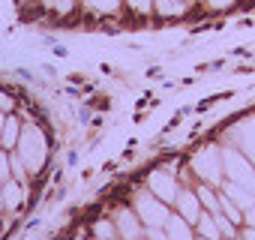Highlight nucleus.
<instances>
[{"label": "nucleus", "instance_id": "ddd939ff", "mask_svg": "<svg viewBox=\"0 0 255 240\" xmlns=\"http://www.w3.org/2000/svg\"><path fill=\"white\" fill-rule=\"evenodd\" d=\"M219 210L228 216V222H231V225H240V222H243V210H240V207H237V204L225 195V192L219 195Z\"/></svg>", "mask_w": 255, "mask_h": 240}, {"label": "nucleus", "instance_id": "f8f14e48", "mask_svg": "<svg viewBox=\"0 0 255 240\" xmlns=\"http://www.w3.org/2000/svg\"><path fill=\"white\" fill-rule=\"evenodd\" d=\"M195 225H198L201 237H207V240H216V237H219V222H216V216H213V213H201Z\"/></svg>", "mask_w": 255, "mask_h": 240}, {"label": "nucleus", "instance_id": "20e7f679", "mask_svg": "<svg viewBox=\"0 0 255 240\" xmlns=\"http://www.w3.org/2000/svg\"><path fill=\"white\" fill-rule=\"evenodd\" d=\"M195 171H198V177L216 183V180H219V171H222V150H216V147L201 150V153L195 156Z\"/></svg>", "mask_w": 255, "mask_h": 240}, {"label": "nucleus", "instance_id": "412c9836", "mask_svg": "<svg viewBox=\"0 0 255 240\" xmlns=\"http://www.w3.org/2000/svg\"><path fill=\"white\" fill-rule=\"evenodd\" d=\"M147 240H168L162 228H147Z\"/></svg>", "mask_w": 255, "mask_h": 240}, {"label": "nucleus", "instance_id": "f03ea898", "mask_svg": "<svg viewBox=\"0 0 255 240\" xmlns=\"http://www.w3.org/2000/svg\"><path fill=\"white\" fill-rule=\"evenodd\" d=\"M222 168H225V177L228 183H237V186H246L255 192V168L249 165V159L237 150H222Z\"/></svg>", "mask_w": 255, "mask_h": 240}, {"label": "nucleus", "instance_id": "9d476101", "mask_svg": "<svg viewBox=\"0 0 255 240\" xmlns=\"http://www.w3.org/2000/svg\"><path fill=\"white\" fill-rule=\"evenodd\" d=\"M3 186V201H6V210L9 213H15L21 204H24V183H18V180H6V183H0Z\"/></svg>", "mask_w": 255, "mask_h": 240}, {"label": "nucleus", "instance_id": "4468645a", "mask_svg": "<svg viewBox=\"0 0 255 240\" xmlns=\"http://www.w3.org/2000/svg\"><path fill=\"white\" fill-rule=\"evenodd\" d=\"M153 9L159 15H177L186 9V0H153Z\"/></svg>", "mask_w": 255, "mask_h": 240}, {"label": "nucleus", "instance_id": "aec40b11", "mask_svg": "<svg viewBox=\"0 0 255 240\" xmlns=\"http://www.w3.org/2000/svg\"><path fill=\"white\" fill-rule=\"evenodd\" d=\"M96 234H99V240H108V237L114 234V228H111V222H96Z\"/></svg>", "mask_w": 255, "mask_h": 240}, {"label": "nucleus", "instance_id": "b1692460", "mask_svg": "<svg viewBox=\"0 0 255 240\" xmlns=\"http://www.w3.org/2000/svg\"><path fill=\"white\" fill-rule=\"evenodd\" d=\"M3 123H6V111H0V132H3Z\"/></svg>", "mask_w": 255, "mask_h": 240}, {"label": "nucleus", "instance_id": "423d86ee", "mask_svg": "<svg viewBox=\"0 0 255 240\" xmlns=\"http://www.w3.org/2000/svg\"><path fill=\"white\" fill-rule=\"evenodd\" d=\"M141 225H144V222H141L138 213H132V210H120V213H117V231H120L123 240H138Z\"/></svg>", "mask_w": 255, "mask_h": 240}, {"label": "nucleus", "instance_id": "a211bd4d", "mask_svg": "<svg viewBox=\"0 0 255 240\" xmlns=\"http://www.w3.org/2000/svg\"><path fill=\"white\" fill-rule=\"evenodd\" d=\"M45 3H48V9H54V12L66 15V12L72 9V3H75V0H45Z\"/></svg>", "mask_w": 255, "mask_h": 240}, {"label": "nucleus", "instance_id": "a878e982", "mask_svg": "<svg viewBox=\"0 0 255 240\" xmlns=\"http://www.w3.org/2000/svg\"><path fill=\"white\" fill-rule=\"evenodd\" d=\"M246 240H255V228H246Z\"/></svg>", "mask_w": 255, "mask_h": 240}, {"label": "nucleus", "instance_id": "4be33fe9", "mask_svg": "<svg viewBox=\"0 0 255 240\" xmlns=\"http://www.w3.org/2000/svg\"><path fill=\"white\" fill-rule=\"evenodd\" d=\"M12 105H15V102H12L6 93H0V111H12Z\"/></svg>", "mask_w": 255, "mask_h": 240}, {"label": "nucleus", "instance_id": "f3484780", "mask_svg": "<svg viewBox=\"0 0 255 240\" xmlns=\"http://www.w3.org/2000/svg\"><path fill=\"white\" fill-rule=\"evenodd\" d=\"M12 177V165H9V150H0V183H6Z\"/></svg>", "mask_w": 255, "mask_h": 240}, {"label": "nucleus", "instance_id": "cd10ccee", "mask_svg": "<svg viewBox=\"0 0 255 240\" xmlns=\"http://www.w3.org/2000/svg\"><path fill=\"white\" fill-rule=\"evenodd\" d=\"M0 150H3V147H0Z\"/></svg>", "mask_w": 255, "mask_h": 240}, {"label": "nucleus", "instance_id": "7ed1b4c3", "mask_svg": "<svg viewBox=\"0 0 255 240\" xmlns=\"http://www.w3.org/2000/svg\"><path fill=\"white\" fill-rule=\"evenodd\" d=\"M135 213H138V219L147 225V228H162L165 225V219L171 216L168 213V207H165V201H159V198H153V195H138V201H135Z\"/></svg>", "mask_w": 255, "mask_h": 240}, {"label": "nucleus", "instance_id": "39448f33", "mask_svg": "<svg viewBox=\"0 0 255 240\" xmlns=\"http://www.w3.org/2000/svg\"><path fill=\"white\" fill-rule=\"evenodd\" d=\"M150 189H153V195L159 198V201H177V195H180V189H177V180L168 174V171H153V177H150Z\"/></svg>", "mask_w": 255, "mask_h": 240}, {"label": "nucleus", "instance_id": "dca6fc26", "mask_svg": "<svg viewBox=\"0 0 255 240\" xmlns=\"http://www.w3.org/2000/svg\"><path fill=\"white\" fill-rule=\"evenodd\" d=\"M195 195H198V201H204V204H207V207H210V210H213V213H216V210H219V198H216V195H213V192H210V189H207V186H201V189H198V192H195Z\"/></svg>", "mask_w": 255, "mask_h": 240}, {"label": "nucleus", "instance_id": "bb28decb", "mask_svg": "<svg viewBox=\"0 0 255 240\" xmlns=\"http://www.w3.org/2000/svg\"><path fill=\"white\" fill-rule=\"evenodd\" d=\"M201 240H207V237H201Z\"/></svg>", "mask_w": 255, "mask_h": 240}, {"label": "nucleus", "instance_id": "0eeeda50", "mask_svg": "<svg viewBox=\"0 0 255 240\" xmlns=\"http://www.w3.org/2000/svg\"><path fill=\"white\" fill-rule=\"evenodd\" d=\"M162 231H165V237H168V240H192V225H189L180 213L168 216V219H165V225H162Z\"/></svg>", "mask_w": 255, "mask_h": 240}, {"label": "nucleus", "instance_id": "2eb2a0df", "mask_svg": "<svg viewBox=\"0 0 255 240\" xmlns=\"http://www.w3.org/2000/svg\"><path fill=\"white\" fill-rule=\"evenodd\" d=\"M120 0H84V6L93 12H114Z\"/></svg>", "mask_w": 255, "mask_h": 240}, {"label": "nucleus", "instance_id": "6e6552de", "mask_svg": "<svg viewBox=\"0 0 255 240\" xmlns=\"http://www.w3.org/2000/svg\"><path fill=\"white\" fill-rule=\"evenodd\" d=\"M177 210H180V216H183L189 225H195L198 216H201V201H198V195L180 192V195H177Z\"/></svg>", "mask_w": 255, "mask_h": 240}, {"label": "nucleus", "instance_id": "6ab92c4d", "mask_svg": "<svg viewBox=\"0 0 255 240\" xmlns=\"http://www.w3.org/2000/svg\"><path fill=\"white\" fill-rule=\"evenodd\" d=\"M126 3H129L132 12H150L153 9V0H126Z\"/></svg>", "mask_w": 255, "mask_h": 240}, {"label": "nucleus", "instance_id": "1a4fd4ad", "mask_svg": "<svg viewBox=\"0 0 255 240\" xmlns=\"http://www.w3.org/2000/svg\"><path fill=\"white\" fill-rule=\"evenodd\" d=\"M222 192H225L240 210H249V207L255 204V192L246 189V186H237V183H228V180H225V183H222Z\"/></svg>", "mask_w": 255, "mask_h": 240}, {"label": "nucleus", "instance_id": "f257e3e1", "mask_svg": "<svg viewBox=\"0 0 255 240\" xmlns=\"http://www.w3.org/2000/svg\"><path fill=\"white\" fill-rule=\"evenodd\" d=\"M15 153L21 156L24 168H27L30 174H36V171L45 165V159H48V141H45L42 129H39V126H21Z\"/></svg>", "mask_w": 255, "mask_h": 240}, {"label": "nucleus", "instance_id": "5701e85b", "mask_svg": "<svg viewBox=\"0 0 255 240\" xmlns=\"http://www.w3.org/2000/svg\"><path fill=\"white\" fill-rule=\"evenodd\" d=\"M243 222H246L249 228H255V204H252V207L246 210V219H243Z\"/></svg>", "mask_w": 255, "mask_h": 240}, {"label": "nucleus", "instance_id": "9b49d317", "mask_svg": "<svg viewBox=\"0 0 255 240\" xmlns=\"http://www.w3.org/2000/svg\"><path fill=\"white\" fill-rule=\"evenodd\" d=\"M18 135H21V120L6 114V123H3V132H0V147L3 150H12L18 144Z\"/></svg>", "mask_w": 255, "mask_h": 240}, {"label": "nucleus", "instance_id": "393cba45", "mask_svg": "<svg viewBox=\"0 0 255 240\" xmlns=\"http://www.w3.org/2000/svg\"><path fill=\"white\" fill-rule=\"evenodd\" d=\"M0 210H6V201H3V186H0Z\"/></svg>", "mask_w": 255, "mask_h": 240}]
</instances>
